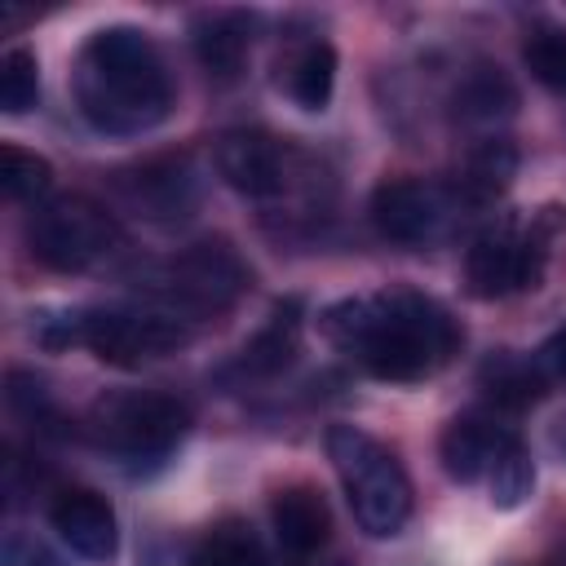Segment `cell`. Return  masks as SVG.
<instances>
[{"label":"cell","mask_w":566,"mask_h":566,"mask_svg":"<svg viewBox=\"0 0 566 566\" xmlns=\"http://www.w3.org/2000/svg\"><path fill=\"white\" fill-rule=\"evenodd\" d=\"M274 517V535L292 557H310L327 544L332 535V513L323 504V495L314 486H283L270 504Z\"/></svg>","instance_id":"5bb4252c"},{"label":"cell","mask_w":566,"mask_h":566,"mask_svg":"<svg viewBox=\"0 0 566 566\" xmlns=\"http://www.w3.org/2000/svg\"><path fill=\"white\" fill-rule=\"evenodd\" d=\"M482 389L491 394L495 407L522 411V407H531V402L544 394V371H539V363L500 354V358H491V363L482 367Z\"/></svg>","instance_id":"ffe728a7"},{"label":"cell","mask_w":566,"mask_h":566,"mask_svg":"<svg viewBox=\"0 0 566 566\" xmlns=\"http://www.w3.org/2000/svg\"><path fill=\"white\" fill-rule=\"evenodd\" d=\"M517 433L509 424H495V416H482V411H469V416H455L442 433V469L455 478V482H478L482 473H491V464L504 455V447H513Z\"/></svg>","instance_id":"7c38bea8"},{"label":"cell","mask_w":566,"mask_h":566,"mask_svg":"<svg viewBox=\"0 0 566 566\" xmlns=\"http://www.w3.org/2000/svg\"><path fill=\"white\" fill-rule=\"evenodd\" d=\"M119 226L115 217L84 199V195H62L35 208V217L27 221V248L40 265L62 270V274H80L102 265L115 248H119Z\"/></svg>","instance_id":"5b68a950"},{"label":"cell","mask_w":566,"mask_h":566,"mask_svg":"<svg viewBox=\"0 0 566 566\" xmlns=\"http://www.w3.org/2000/svg\"><path fill=\"white\" fill-rule=\"evenodd\" d=\"M49 522H53L57 539H62L71 553L88 557V562H111L115 548H119L115 509H111L106 495H97V491H84V486L62 491V495L53 500V509H49Z\"/></svg>","instance_id":"8fae6325"},{"label":"cell","mask_w":566,"mask_h":566,"mask_svg":"<svg viewBox=\"0 0 566 566\" xmlns=\"http://www.w3.org/2000/svg\"><path fill=\"white\" fill-rule=\"evenodd\" d=\"M327 455L336 464V478L345 486V500L354 509V522L371 539H389L402 531L411 513V482L394 451H385L371 433L354 424H332L327 429Z\"/></svg>","instance_id":"3957f363"},{"label":"cell","mask_w":566,"mask_h":566,"mask_svg":"<svg viewBox=\"0 0 566 566\" xmlns=\"http://www.w3.org/2000/svg\"><path fill=\"white\" fill-rule=\"evenodd\" d=\"M522 57H526V66H531V75H535L539 84L566 93V31H562V27H539V31H531Z\"/></svg>","instance_id":"d4e9b609"},{"label":"cell","mask_w":566,"mask_h":566,"mask_svg":"<svg viewBox=\"0 0 566 566\" xmlns=\"http://www.w3.org/2000/svg\"><path fill=\"white\" fill-rule=\"evenodd\" d=\"M535 363H539V371H544V376H566V327H557V332L539 345Z\"/></svg>","instance_id":"4316f807"},{"label":"cell","mask_w":566,"mask_h":566,"mask_svg":"<svg viewBox=\"0 0 566 566\" xmlns=\"http://www.w3.org/2000/svg\"><path fill=\"white\" fill-rule=\"evenodd\" d=\"M460 195L438 186V181H420V177H394L380 181L371 195V221L389 243L402 248H420L442 239L451 212H455Z\"/></svg>","instance_id":"9c48e42d"},{"label":"cell","mask_w":566,"mask_h":566,"mask_svg":"<svg viewBox=\"0 0 566 566\" xmlns=\"http://www.w3.org/2000/svg\"><path fill=\"white\" fill-rule=\"evenodd\" d=\"M0 562H4V566H66L44 539H35V535H27V531H9V535H4Z\"/></svg>","instance_id":"484cf974"},{"label":"cell","mask_w":566,"mask_h":566,"mask_svg":"<svg viewBox=\"0 0 566 566\" xmlns=\"http://www.w3.org/2000/svg\"><path fill=\"white\" fill-rule=\"evenodd\" d=\"M332 84H336V53L332 44L314 40L305 44L292 62H287V93L301 111H323L332 102Z\"/></svg>","instance_id":"d6986e66"},{"label":"cell","mask_w":566,"mask_h":566,"mask_svg":"<svg viewBox=\"0 0 566 566\" xmlns=\"http://www.w3.org/2000/svg\"><path fill=\"white\" fill-rule=\"evenodd\" d=\"M80 115L106 137H137L168 119L172 80L155 40L137 27H102L75 62Z\"/></svg>","instance_id":"7a4b0ae2"},{"label":"cell","mask_w":566,"mask_h":566,"mask_svg":"<svg viewBox=\"0 0 566 566\" xmlns=\"http://www.w3.org/2000/svg\"><path fill=\"white\" fill-rule=\"evenodd\" d=\"M323 336L354 354L380 380H420L464 345L460 323L420 292H380L340 301L318 318Z\"/></svg>","instance_id":"6da1fadb"},{"label":"cell","mask_w":566,"mask_h":566,"mask_svg":"<svg viewBox=\"0 0 566 566\" xmlns=\"http://www.w3.org/2000/svg\"><path fill=\"white\" fill-rule=\"evenodd\" d=\"M513 172H517V150H513V142H504V137H482V142L469 150L464 168H460L455 195H460V203L482 208V203H491V199H500V195L509 190Z\"/></svg>","instance_id":"9a60e30c"},{"label":"cell","mask_w":566,"mask_h":566,"mask_svg":"<svg viewBox=\"0 0 566 566\" xmlns=\"http://www.w3.org/2000/svg\"><path fill=\"white\" fill-rule=\"evenodd\" d=\"M217 172L248 199H270L287 181V159L274 137L256 128H234L217 137Z\"/></svg>","instance_id":"30bf717a"},{"label":"cell","mask_w":566,"mask_h":566,"mask_svg":"<svg viewBox=\"0 0 566 566\" xmlns=\"http://www.w3.org/2000/svg\"><path fill=\"white\" fill-rule=\"evenodd\" d=\"M296 336H301V305L283 301L274 305L270 323L243 345L239 354V376H274L296 358Z\"/></svg>","instance_id":"2e32d148"},{"label":"cell","mask_w":566,"mask_h":566,"mask_svg":"<svg viewBox=\"0 0 566 566\" xmlns=\"http://www.w3.org/2000/svg\"><path fill=\"white\" fill-rule=\"evenodd\" d=\"M486 478H491V504L495 509H517L535 491V460L522 442H513V447H504V455L491 464Z\"/></svg>","instance_id":"603a6c76"},{"label":"cell","mask_w":566,"mask_h":566,"mask_svg":"<svg viewBox=\"0 0 566 566\" xmlns=\"http://www.w3.org/2000/svg\"><path fill=\"white\" fill-rule=\"evenodd\" d=\"M124 195L128 203L150 217V221H177L195 208V172L186 159H155V164H142L133 177H124Z\"/></svg>","instance_id":"4fadbf2b"},{"label":"cell","mask_w":566,"mask_h":566,"mask_svg":"<svg viewBox=\"0 0 566 566\" xmlns=\"http://www.w3.org/2000/svg\"><path fill=\"white\" fill-rule=\"evenodd\" d=\"M243 287H248V265L221 239L190 243L186 252L164 261L159 274L150 279V296H159L164 310L177 318L221 314L243 296Z\"/></svg>","instance_id":"8992f818"},{"label":"cell","mask_w":566,"mask_h":566,"mask_svg":"<svg viewBox=\"0 0 566 566\" xmlns=\"http://www.w3.org/2000/svg\"><path fill=\"white\" fill-rule=\"evenodd\" d=\"M513 106H517V88L509 84V75L500 66H478L455 88V115L469 124H495V119L513 115Z\"/></svg>","instance_id":"ac0fdd59"},{"label":"cell","mask_w":566,"mask_h":566,"mask_svg":"<svg viewBox=\"0 0 566 566\" xmlns=\"http://www.w3.org/2000/svg\"><path fill=\"white\" fill-rule=\"evenodd\" d=\"M186 340H190L186 318L168 310H128V305L80 310L57 318V332L44 327V345H84L111 367H142L150 358L177 354Z\"/></svg>","instance_id":"277c9868"},{"label":"cell","mask_w":566,"mask_h":566,"mask_svg":"<svg viewBox=\"0 0 566 566\" xmlns=\"http://www.w3.org/2000/svg\"><path fill=\"white\" fill-rule=\"evenodd\" d=\"M40 97V66H35V53L31 49H9L0 57V106L9 115H22L31 111Z\"/></svg>","instance_id":"cb8c5ba5"},{"label":"cell","mask_w":566,"mask_h":566,"mask_svg":"<svg viewBox=\"0 0 566 566\" xmlns=\"http://www.w3.org/2000/svg\"><path fill=\"white\" fill-rule=\"evenodd\" d=\"M195 53H199L208 75L234 80L243 71V57H248V22L239 13H217V18L199 22L195 27Z\"/></svg>","instance_id":"e0dca14e"},{"label":"cell","mask_w":566,"mask_h":566,"mask_svg":"<svg viewBox=\"0 0 566 566\" xmlns=\"http://www.w3.org/2000/svg\"><path fill=\"white\" fill-rule=\"evenodd\" d=\"M53 186V168L44 155L22 150V146H0V190L9 199H40Z\"/></svg>","instance_id":"7402d4cb"},{"label":"cell","mask_w":566,"mask_h":566,"mask_svg":"<svg viewBox=\"0 0 566 566\" xmlns=\"http://www.w3.org/2000/svg\"><path fill=\"white\" fill-rule=\"evenodd\" d=\"M553 212L557 208H544V217L531 221V230H517L513 221L482 230L469 248V261H464L469 292L482 301H495V296H513V292L535 287L544 274V261H548V234L557 226Z\"/></svg>","instance_id":"ba28073f"},{"label":"cell","mask_w":566,"mask_h":566,"mask_svg":"<svg viewBox=\"0 0 566 566\" xmlns=\"http://www.w3.org/2000/svg\"><path fill=\"white\" fill-rule=\"evenodd\" d=\"M186 424H190V411L168 394H111L88 416L97 447L133 464L164 460L186 438Z\"/></svg>","instance_id":"52a82bcc"},{"label":"cell","mask_w":566,"mask_h":566,"mask_svg":"<svg viewBox=\"0 0 566 566\" xmlns=\"http://www.w3.org/2000/svg\"><path fill=\"white\" fill-rule=\"evenodd\" d=\"M186 566H265V553L243 522H226L212 535H203Z\"/></svg>","instance_id":"44dd1931"}]
</instances>
